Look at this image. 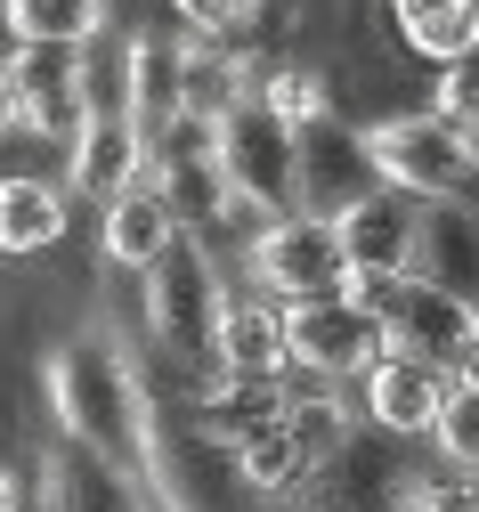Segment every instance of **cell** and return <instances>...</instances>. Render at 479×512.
<instances>
[{"mask_svg": "<svg viewBox=\"0 0 479 512\" xmlns=\"http://www.w3.org/2000/svg\"><path fill=\"white\" fill-rule=\"evenodd\" d=\"M415 277H431L439 293L479 309V212L463 196H431L423 204V236H415Z\"/></svg>", "mask_w": 479, "mask_h": 512, "instance_id": "cell-15", "label": "cell"}, {"mask_svg": "<svg viewBox=\"0 0 479 512\" xmlns=\"http://www.w3.org/2000/svg\"><path fill=\"white\" fill-rule=\"evenodd\" d=\"M374 147V171L382 187H398V196H463V187L479 179V131H463V122H447L439 106H415V114H390L366 131Z\"/></svg>", "mask_w": 479, "mask_h": 512, "instance_id": "cell-3", "label": "cell"}, {"mask_svg": "<svg viewBox=\"0 0 479 512\" xmlns=\"http://www.w3.org/2000/svg\"><path fill=\"white\" fill-rule=\"evenodd\" d=\"M244 269H252V293H268V301H309V293H341V285H350V261H341V228L317 220V212L252 220Z\"/></svg>", "mask_w": 479, "mask_h": 512, "instance_id": "cell-6", "label": "cell"}, {"mask_svg": "<svg viewBox=\"0 0 479 512\" xmlns=\"http://www.w3.org/2000/svg\"><path fill=\"white\" fill-rule=\"evenodd\" d=\"M350 293L382 309L390 350L431 358V366H447V374H455V358L479 342V309H471V301H455V293H439L431 277H382V285H350Z\"/></svg>", "mask_w": 479, "mask_h": 512, "instance_id": "cell-7", "label": "cell"}, {"mask_svg": "<svg viewBox=\"0 0 479 512\" xmlns=\"http://www.w3.org/2000/svg\"><path fill=\"white\" fill-rule=\"evenodd\" d=\"M9 82H17V131H33V139H57L65 147L90 122V66H82V49H65V41H17Z\"/></svg>", "mask_w": 479, "mask_h": 512, "instance_id": "cell-9", "label": "cell"}, {"mask_svg": "<svg viewBox=\"0 0 479 512\" xmlns=\"http://www.w3.org/2000/svg\"><path fill=\"white\" fill-rule=\"evenodd\" d=\"M252 98L285 122V131H309L317 114H333V90L317 66H301V57H277V66H252Z\"/></svg>", "mask_w": 479, "mask_h": 512, "instance_id": "cell-23", "label": "cell"}, {"mask_svg": "<svg viewBox=\"0 0 479 512\" xmlns=\"http://www.w3.org/2000/svg\"><path fill=\"white\" fill-rule=\"evenodd\" d=\"M0 131H17V82H9V57H0Z\"/></svg>", "mask_w": 479, "mask_h": 512, "instance_id": "cell-28", "label": "cell"}, {"mask_svg": "<svg viewBox=\"0 0 479 512\" xmlns=\"http://www.w3.org/2000/svg\"><path fill=\"white\" fill-rule=\"evenodd\" d=\"M374 187H382V171H374V147H366L358 122L317 114L309 131H293V196H301V212L333 220L358 196H374Z\"/></svg>", "mask_w": 479, "mask_h": 512, "instance_id": "cell-8", "label": "cell"}, {"mask_svg": "<svg viewBox=\"0 0 479 512\" xmlns=\"http://www.w3.org/2000/svg\"><path fill=\"white\" fill-rule=\"evenodd\" d=\"M447 391H455V374H447V366L406 358V350H382V358L358 374V415H366L382 439H423Z\"/></svg>", "mask_w": 479, "mask_h": 512, "instance_id": "cell-11", "label": "cell"}, {"mask_svg": "<svg viewBox=\"0 0 479 512\" xmlns=\"http://www.w3.org/2000/svg\"><path fill=\"white\" fill-rule=\"evenodd\" d=\"M171 9H179V25H187V33H203V41H236V33H252V25H260L268 0H171Z\"/></svg>", "mask_w": 479, "mask_h": 512, "instance_id": "cell-25", "label": "cell"}, {"mask_svg": "<svg viewBox=\"0 0 479 512\" xmlns=\"http://www.w3.org/2000/svg\"><path fill=\"white\" fill-rule=\"evenodd\" d=\"M65 244V187L41 171L0 179V261H33V252Z\"/></svg>", "mask_w": 479, "mask_h": 512, "instance_id": "cell-17", "label": "cell"}, {"mask_svg": "<svg viewBox=\"0 0 479 512\" xmlns=\"http://www.w3.org/2000/svg\"><path fill=\"white\" fill-rule=\"evenodd\" d=\"M285 382H293V374H212V382H195V391H187V399H195L187 415L212 431L220 447H236V439H252L260 423L285 415Z\"/></svg>", "mask_w": 479, "mask_h": 512, "instance_id": "cell-16", "label": "cell"}, {"mask_svg": "<svg viewBox=\"0 0 479 512\" xmlns=\"http://www.w3.org/2000/svg\"><path fill=\"white\" fill-rule=\"evenodd\" d=\"M341 228V261H350V285H382V277H415V236H423V204L398 196V187H374L350 212H333Z\"/></svg>", "mask_w": 479, "mask_h": 512, "instance_id": "cell-10", "label": "cell"}, {"mask_svg": "<svg viewBox=\"0 0 479 512\" xmlns=\"http://www.w3.org/2000/svg\"><path fill=\"white\" fill-rule=\"evenodd\" d=\"M171 236H187V228L171 220V204H163L155 179H130L122 196L98 204V252H106V269H139L147 277L163 252H171Z\"/></svg>", "mask_w": 479, "mask_h": 512, "instance_id": "cell-13", "label": "cell"}, {"mask_svg": "<svg viewBox=\"0 0 479 512\" xmlns=\"http://www.w3.org/2000/svg\"><path fill=\"white\" fill-rule=\"evenodd\" d=\"M390 25L415 57L447 66V57H463L479 41V0H390Z\"/></svg>", "mask_w": 479, "mask_h": 512, "instance_id": "cell-20", "label": "cell"}, {"mask_svg": "<svg viewBox=\"0 0 479 512\" xmlns=\"http://www.w3.org/2000/svg\"><path fill=\"white\" fill-rule=\"evenodd\" d=\"M212 155H220V179H228V196H236V220L301 212V196H293V131L252 90L212 122Z\"/></svg>", "mask_w": 479, "mask_h": 512, "instance_id": "cell-5", "label": "cell"}, {"mask_svg": "<svg viewBox=\"0 0 479 512\" xmlns=\"http://www.w3.org/2000/svg\"><path fill=\"white\" fill-rule=\"evenodd\" d=\"M382 350H390L382 309L358 301L350 285L285 301V374H301V382H358Z\"/></svg>", "mask_w": 479, "mask_h": 512, "instance_id": "cell-4", "label": "cell"}, {"mask_svg": "<svg viewBox=\"0 0 479 512\" xmlns=\"http://www.w3.org/2000/svg\"><path fill=\"white\" fill-rule=\"evenodd\" d=\"M179 66H187V41L171 25H139L122 41V114L155 139L163 122H179Z\"/></svg>", "mask_w": 479, "mask_h": 512, "instance_id": "cell-14", "label": "cell"}, {"mask_svg": "<svg viewBox=\"0 0 479 512\" xmlns=\"http://www.w3.org/2000/svg\"><path fill=\"white\" fill-rule=\"evenodd\" d=\"M236 472H244V488L260 496V504H293L317 472H309V456L293 447V431L285 423H260L252 439H236Z\"/></svg>", "mask_w": 479, "mask_h": 512, "instance_id": "cell-21", "label": "cell"}, {"mask_svg": "<svg viewBox=\"0 0 479 512\" xmlns=\"http://www.w3.org/2000/svg\"><path fill=\"white\" fill-rule=\"evenodd\" d=\"M130 179H147V131L122 106L114 114H90L82 131L65 139V187L90 196V204H106V196H122Z\"/></svg>", "mask_w": 479, "mask_h": 512, "instance_id": "cell-12", "label": "cell"}, {"mask_svg": "<svg viewBox=\"0 0 479 512\" xmlns=\"http://www.w3.org/2000/svg\"><path fill=\"white\" fill-rule=\"evenodd\" d=\"M41 391H49V415L65 431V447L98 456L106 472L139 480L147 488V439H155V391L147 374L130 366L122 334L114 326H82L65 334L41 366Z\"/></svg>", "mask_w": 479, "mask_h": 512, "instance_id": "cell-1", "label": "cell"}, {"mask_svg": "<svg viewBox=\"0 0 479 512\" xmlns=\"http://www.w3.org/2000/svg\"><path fill=\"white\" fill-rule=\"evenodd\" d=\"M431 106H439L447 122H463V131H479V41H471L463 57H447V66H439Z\"/></svg>", "mask_w": 479, "mask_h": 512, "instance_id": "cell-26", "label": "cell"}, {"mask_svg": "<svg viewBox=\"0 0 479 512\" xmlns=\"http://www.w3.org/2000/svg\"><path fill=\"white\" fill-rule=\"evenodd\" d=\"M220 374H285V301L228 293V309H220Z\"/></svg>", "mask_w": 479, "mask_h": 512, "instance_id": "cell-19", "label": "cell"}, {"mask_svg": "<svg viewBox=\"0 0 479 512\" xmlns=\"http://www.w3.org/2000/svg\"><path fill=\"white\" fill-rule=\"evenodd\" d=\"M0 512H25V480H17L9 456H0Z\"/></svg>", "mask_w": 479, "mask_h": 512, "instance_id": "cell-27", "label": "cell"}, {"mask_svg": "<svg viewBox=\"0 0 479 512\" xmlns=\"http://www.w3.org/2000/svg\"><path fill=\"white\" fill-rule=\"evenodd\" d=\"M455 382H463V391H479V342H471V350L455 358Z\"/></svg>", "mask_w": 479, "mask_h": 512, "instance_id": "cell-29", "label": "cell"}, {"mask_svg": "<svg viewBox=\"0 0 479 512\" xmlns=\"http://www.w3.org/2000/svg\"><path fill=\"white\" fill-rule=\"evenodd\" d=\"M220 309H228V285H220L212 244L203 236H171V252L147 269V334L179 366L187 391L220 374Z\"/></svg>", "mask_w": 479, "mask_h": 512, "instance_id": "cell-2", "label": "cell"}, {"mask_svg": "<svg viewBox=\"0 0 479 512\" xmlns=\"http://www.w3.org/2000/svg\"><path fill=\"white\" fill-rule=\"evenodd\" d=\"M431 447H439V464L447 472H463V480H479V391H455L439 399V415H431V431H423Z\"/></svg>", "mask_w": 479, "mask_h": 512, "instance_id": "cell-24", "label": "cell"}, {"mask_svg": "<svg viewBox=\"0 0 479 512\" xmlns=\"http://www.w3.org/2000/svg\"><path fill=\"white\" fill-rule=\"evenodd\" d=\"M0 25L17 41H65V49H90L114 25V0H0Z\"/></svg>", "mask_w": 479, "mask_h": 512, "instance_id": "cell-22", "label": "cell"}, {"mask_svg": "<svg viewBox=\"0 0 479 512\" xmlns=\"http://www.w3.org/2000/svg\"><path fill=\"white\" fill-rule=\"evenodd\" d=\"M471 512H479V504H471Z\"/></svg>", "mask_w": 479, "mask_h": 512, "instance_id": "cell-30", "label": "cell"}, {"mask_svg": "<svg viewBox=\"0 0 479 512\" xmlns=\"http://www.w3.org/2000/svg\"><path fill=\"white\" fill-rule=\"evenodd\" d=\"M277 423L293 431V447L309 456V472H333L341 447H358V407L341 399V382H301V374H293Z\"/></svg>", "mask_w": 479, "mask_h": 512, "instance_id": "cell-18", "label": "cell"}]
</instances>
